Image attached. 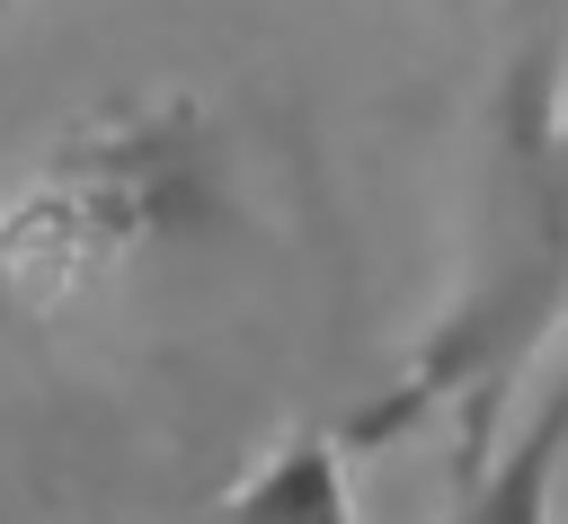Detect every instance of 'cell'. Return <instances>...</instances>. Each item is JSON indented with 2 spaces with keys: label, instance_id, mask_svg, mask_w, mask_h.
I'll return each instance as SVG.
<instances>
[{
  "label": "cell",
  "instance_id": "cell-1",
  "mask_svg": "<svg viewBox=\"0 0 568 524\" xmlns=\"http://www.w3.org/2000/svg\"><path fill=\"white\" fill-rule=\"evenodd\" d=\"M559 462H568V346H559V373H550V391L532 400V417L506 435V453L470 480V497H462L444 524H550Z\"/></svg>",
  "mask_w": 568,
  "mask_h": 524
},
{
  "label": "cell",
  "instance_id": "cell-2",
  "mask_svg": "<svg viewBox=\"0 0 568 524\" xmlns=\"http://www.w3.org/2000/svg\"><path fill=\"white\" fill-rule=\"evenodd\" d=\"M222 524H355L337 435H302L293 453H275V462L222 506Z\"/></svg>",
  "mask_w": 568,
  "mask_h": 524
},
{
  "label": "cell",
  "instance_id": "cell-3",
  "mask_svg": "<svg viewBox=\"0 0 568 524\" xmlns=\"http://www.w3.org/2000/svg\"><path fill=\"white\" fill-rule=\"evenodd\" d=\"M550 187H559V204H568V98H559V115H550Z\"/></svg>",
  "mask_w": 568,
  "mask_h": 524
}]
</instances>
